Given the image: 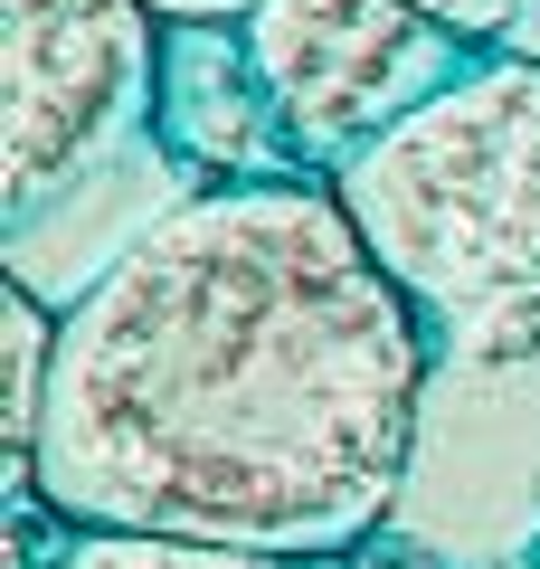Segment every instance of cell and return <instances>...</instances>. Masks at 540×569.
<instances>
[{"label":"cell","instance_id":"obj_3","mask_svg":"<svg viewBox=\"0 0 540 569\" xmlns=\"http://www.w3.org/2000/svg\"><path fill=\"white\" fill-rule=\"evenodd\" d=\"M152 0H0V219L29 228L152 114Z\"/></svg>","mask_w":540,"mask_h":569},{"label":"cell","instance_id":"obj_7","mask_svg":"<svg viewBox=\"0 0 540 569\" xmlns=\"http://www.w3.org/2000/svg\"><path fill=\"white\" fill-rule=\"evenodd\" d=\"M58 569H332L294 550H228V541H171V531H67Z\"/></svg>","mask_w":540,"mask_h":569},{"label":"cell","instance_id":"obj_1","mask_svg":"<svg viewBox=\"0 0 540 569\" xmlns=\"http://www.w3.org/2000/svg\"><path fill=\"white\" fill-rule=\"evenodd\" d=\"M427 370L332 181L190 190L67 305L20 475L86 531L341 560L399 512Z\"/></svg>","mask_w":540,"mask_h":569},{"label":"cell","instance_id":"obj_8","mask_svg":"<svg viewBox=\"0 0 540 569\" xmlns=\"http://www.w3.org/2000/svg\"><path fill=\"white\" fill-rule=\"evenodd\" d=\"M418 10H427V20H446L456 39H474V48H502L540 0H418Z\"/></svg>","mask_w":540,"mask_h":569},{"label":"cell","instance_id":"obj_2","mask_svg":"<svg viewBox=\"0 0 540 569\" xmlns=\"http://www.w3.org/2000/svg\"><path fill=\"white\" fill-rule=\"evenodd\" d=\"M332 190L437 370L493 380L540 361V58L483 48L446 96L341 162Z\"/></svg>","mask_w":540,"mask_h":569},{"label":"cell","instance_id":"obj_9","mask_svg":"<svg viewBox=\"0 0 540 569\" xmlns=\"http://www.w3.org/2000/svg\"><path fill=\"white\" fill-rule=\"evenodd\" d=\"M161 20H247L257 0H152Z\"/></svg>","mask_w":540,"mask_h":569},{"label":"cell","instance_id":"obj_6","mask_svg":"<svg viewBox=\"0 0 540 569\" xmlns=\"http://www.w3.org/2000/svg\"><path fill=\"white\" fill-rule=\"evenodd\" d=\"M58 332H67V313L48 305L39 284L0 276V456H10V475L39 447L48 389H58Z\"/></svg>","mask_w":540,"mask_h":569},{"label":"cell","instance_id":"obj_5","mask_svg":"<svg viewBox=\"0 0 540 569\" xmlns=\"http://www.w3.org/2000/svg\"><path fill=\"white\" fill-rule=\"evenodd\" d=\"M152 133L200 190H266V181H313L247 58L238 20H171L161 29V77H152Z\"/></svg>","mask_w":540,"mask_h":569},{"label":"cell","instance_id":"obj_4","mask_svg":"<svg viewBox=\"0 0 540 569\" xmlns=\"http://www.w3.org/2000/svg\"><path fill=\"white\" fill-rule=\"evenodd\" d=\"M238 29L313 181L360 162L389 123H408L483 58L418 0H257Z\"/></svg>","mask_w":540,"mask_h":569}]
</instances>
